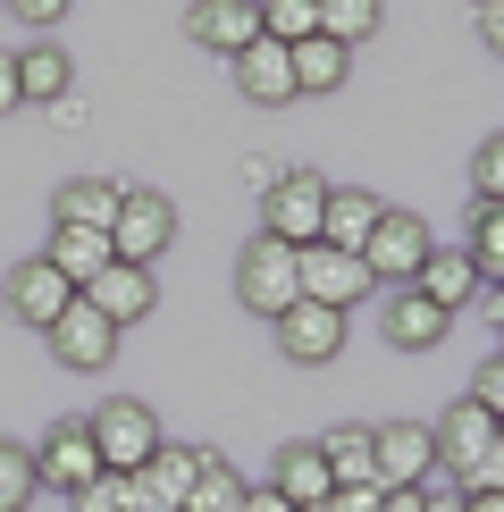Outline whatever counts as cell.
<instances>
[{
    "mask_svg": "<svg viewBox=\"0 0 504 512\" xmlns=\"http://www.w3.org/2000/svg\"><path fill=\"white\" fill-rule=\"evenodd\" d=\"M471 26H479V42H488V51H504V0H479Z\"/></svg>",
    "mask_w": 504,
    "mask_h": 512,
    "instance_id": "34",
    "label": "cell"
},
{
    "mask_svg": "<svg viewBox=\"0 0 504 512\" xmlns=\"http://www.w3.org/2000/svg\"><path fill=\"white\" fill-rule=\"evenodd\" d=\"M227 68H236V93H244V101H261V110L294 101V51H286V42H269V34H261V42H244Z\"/></svg>",
    "mask_w": 504,
    "mask_h": 512,
    "instance_id": "14",
    "label": "cell"
},
{
    "mask_svg": "<svg viewBox=\"0 0 504 512\" xmlns=\"http://www.w3.org/2000/svg\"><path fill=\"white\" fill-rule=\"evenodd\" d=\"M471 269H479V286H504V202H471Z\"/></svg>",
    "mask_w": 504,
    "mask_h": 512,
    "instance_id": "26",
    "label": "cell"
},
{
    "mask_svg": "<svg viewBox=\"0 0 504 512\" xmlns=\"http://www.w3.org/2000/svg\"><path fill=\"white\" fill-rule=\"evenodd\" d=\"M294 512H328V504H294Z\"/></svg>",
    "mask_w": 504,
    "mask_h": 512,
    "instance_id": "44",
    "label": "cell"
},
{
    "mask_svg": "<svg viewBox=\"0 0 504 512\" xmlns=\"http://www.w3.org/2000/svg\"><path fill=\"white\" fill-rule=\"evenodd\" d=\"M311 445H320V462H328V479H336V487H378L370 429H328V437H311Z\"/></svg>",
    "mask_w": 504,
    "mask_h": 512,
    "instance_id": "22",
    "label": "cell"
},
{
    "mask_svg": "<svg viewBox=\"0 0 504 512\" xmlns=\"http://www.w3.org/2000/svg\"><path fill=\"white\" fill-rule=\"evenodd\" d=\"M68 303H76V286H68L51 261H17V269H9V311L26 319V328H51Z\"/></svg>",
    "mask_w": 504,
    "mask_h": 512,
    "instance_id": "16",
    "label": "cell"
},
{
    "mask_svg": "<svg viewBox=\"0 0 504 512\" xmlns=\"http://www.w3.org/2000/svg\"><path fill=\"white\" fill-rule=\"evenodd\" d=\"M278 177H286V168H278V160H261V152H252V160H244V185H252V194H269V185H278Z\"/></svg>",
    "mask_w": 504,
    "mask_h": 512,
    "instance_id": "36",
    "label": "cell"
},
{
    "mask_svg": "<svg viewBox=\"0 0 504 512\" xmlns=\"http://www.w3.org/2000/svg\"><path fill=\"white\" fill-rule=\"evenodd\" d=\"M496 353H504V345H496Z\"/></svg>",
    "mask_w": 504,
    "mask_h": 512,
    "instance_id": "45",
    "label": "cell"
},
{
    "mask_svg": "<svg viewBox=\"0 0 504 512\" xmlns=\"http://www.w3.org/2000/svg\"><path fill=\"white\" fill-rule=\"evenodd\" d=\"M479 311H488L496 328H504V286H488V294H479Z\"/></svg>",
    "mask_w": 504,
    "mask_h": 512,
    "instance_id": "42",
    "label": "cell"
},
{
    "mask_svg": "<svg viewBox=\"0 0 504 512\" xmlns=\"http://www.w3.org/2000/svg\"><path fill=\"white\" fill-rule=\"evenodd\" d=\"M294 269H303V303L353 311V303L370 294V269H362V252H336V244H303V252H294Z\"/></svg>",
    "mask_w": 504,
    "mask_h": 512,
    "instance_id": "8",
    "label": "cell"
},
{
    "mask_svg": "<svg viewBox=\"0 0 504 512\" xmlns=\"http://www.w3.org/2000/svg\"><path fill=\"white\" fill-rule=\"evenodd\" d=\"M68 84H76V68H68V51H59V42H34V51H17V93H26V101H42V110H51Z\"/></svg>",
    "mask_w": 504,
    "mask_h": 512,
    "instance_id": "23",
    "label": "cell"
},
{
    "mask_svg": "<svg viewBox=\"0 0 504 512\" xmlns=\"http://www.w3.org/2000/svg\"><path fill=\"white\" fill-rule=\"evenodd\" d=\"M269 487H278L286 504H328V496H336L320 445H278V462H269Z\"/></svg>",
    "mask_w": 504,
    "mask_h": 512,
    "instance_id": "19",
    "label": "cell"
},
{
    "mask_svg": "<svg viewBox=\"0 0 504 512\" xmlns=\"http://www.w3.org/2000/svg\"><path fill=\"white\" fill-rule=\"evenodd\" d=\"M378 512H420V487H387V504Z\"/></svg>",
    "mask_w": 504,
    "mask_h": 512,
    "instance_id": "41",
    "label": "cell"
},
{
    "mask_svg": "<svg viewBox=\"0 0 504 512\" xmlns=\"http://www.w3.org/2000/svg\"><path fill=\"white\" fill-rule=\"evenodd\" d=\"M471 202H504V135H488L471 152Z\"/></svg>",
    "mask_w": 504,
    "mask_h": 512,
    "instance_id": "31",
    "label": "cell"
},
{
    "mask_svg": "<svg viewBox=\"0 0 504 512\" xmlns=\"http://www.w3.org/2000/svg\"><path fill=\"white\" fill-rule=\"evenodd\" d=\"M278 353L286 361H336V353H345V311H328V303L278 311Z\"/></svg>",
    "mask_w": 504,
    "mask_h": 512,
    "instance_id": "15",
    "label": "cell"
},
{
    "mask_svg": "<svg viewBox=\"0 0 504 512\" xmlns=\"http://www.w3.org/2000/svg\"><path fill=\"white\" fill-rule=\"evenodd\" d=\"M378 504H387V487H336L328 496V512H378Z\"/></svg>",
    "mask_w": 504,
    "mask_h": 512,
    "instance_id": "33",
    "label": "cell"
},
{
    "mask_svg": "<svg viewBox=\"0 0 504 512\" xmlns=\"http://www.w3.org/2000/svg\"><path fill=\"white\" fill-rule=\"evenodd\" d=\"M42 118H51V126H59V135H68V126H84V101H76V93H59V101H51V110H42Z\"/></svg>",
    "mask_w": 504,
    "mask_h": 512,
    "instance_id": "38",
    "label": "cell"
},
{
    "mask_svg": "<svg viewBox=\"0 0 504 512\" xmlns=\"http://www.w3.org/2000/svg\"><path fill=\"white\" fill-rule=\"evenodd\" d=\"M378 194H362V185H328V219H320V244H336V252H362L370 244V227H378Z\"/></svg>",
    "mask_w": 504,
    "mask_h": 512,
    "instance_id": "18",
    "label": "cell"
},
{
    "mask_svg": "<svg viewBox=\"0 0 504 512\" xmlns=\"http://www.w3.org/2000/svg\"><path fill=\"white\" fill-rule=\"evenodd\" d=\"M17 17H26V26H59V17H68V0H9Z\"/></svg>",
    "mask_w": 504,
    "mask_h": 512,
    "instance_id": "35",
    "label": "cell"
},
{
    "mask_svg": "<svg viewBox=\"0 0 504 512\" xmlns=\"http://www.w3.org/2000/svg\"><path fill=\"white\" fill-rule=\"evenodd\" d=\"M420 261H429V227H420L412 210H378V227H370V244H362L370 286H412Z\"/></svg>",
    "mask_w": 504,
    "mask_h": 512,
    "instance_id": "5",
    "label": "cell"
},
{
    "mask_svg": "<svg viewBox=\"0 0 504 512\" xmlns=\"http://www.w3.org/2000/svg\"><path fill=\"white\" fill-rule=\"evenodd\" d=\"M34 496H42V487H34V445L0 437V512H26Z\"/></svg>",
    "mask_w": 504,
    "mask_h": 512,
    "instance_id": "29",
    "label": "cell"
},
{
    "mask_svg": "<svg viewBox=\"0 0 504 512\" xmlns=\"http://www.w3.org/2000/svg\"><path fill=\"white\" fill-rule=\"evenodd\" d=\"M17 101H26L17 93V51H0V110H17Z\"/></svg>",
    "mask_w": 504,
    "mask_h": 512,
    "instance_id": "40",
    "label": "cell"
},
{
    "mask_svg": "<svg viewBox=\"0 0 504 512\" xmlns=\"http://www.w3.org/2000/svg\"><path fill=\"white\" fill-rule=\"evenodd\" d=\"M261 34L294 51L303 34H320V0H261Z\"/></svg>",
    "mask_w": 504,
    "mask_h": 512,
    "instance_id": "30",
    "label": "cell"
},
{
    "mask_svg": "<svg viewBox=\"0 0 504 512\" xmlns=\"http://www.w3.org/2000/svg\"><path fill=\"white\" fill-rule=\"evenodd\" d=\"M345 42H328V34H303L294 42V93H336L345 84Z\"/></svg>",
    "mask_w": 504,
    "mask_h": 512,
    "instance_id": "24",
    "label": "cell"
},
{
    "mask_svg": "<svg viewBox=\"0 0 504 512\" xmlns=\"http://www.w3.org/2000/svg\"><path fill=\"white\" fill-rule=\"evenodd\" d=\"M471 403H488V412L504 420V353H496V361H488V370H479V378H471Z\"/></svg>",
    "mask_w": 504,
    "mask_h": 512,
    "instance_id": "32",
    "label": "cell"
},
{
    "mask_svg": "<svg viewBox=\"0 0 504 512\" xmlns=\"http://www.w3.org/2000/svg\"><path fill=\"white\" fill-rule=\"evenodd\" d=\"M42 261L68 277V286H84V277H101L118 252H110V236H101V227H51V252H42Z\"/></svg>",
    "mask_w": 504,
    "mask_h": 512,
    "instance_id": "21",
    "label": "cell"
},
{
    "mask_svg": "<svg viewBox=\"0 0 504 512\" xmlns=\"http://www.w3.org/2000/svg\"><path fill=\"white\" fill-rule=\"evenodd\" d=\"M236 512H294V504L278 496V487H244V504H236Z\"/></svg>",
    "mask_w": 504,
    "mask_h": 512,
    "instance_id": "39",
    "label": "cell"
},
{
    "mask_svg": "<svg viewBox=\"0 0 504 512\" xmlns=\"http://www.w3.org/2000/svg\"><path fill=\"white\" fill-rule=\"evenodd\" d=\"M261 202H269V227H261V236H278V244H294V252L320 244V219H328V177H320V168H286Z\"/></svg>",
    "mask_w": 504,
    "mask_h": 512,
    "instance_id": "4",
    "label": "cell"
},
{
    "mask_svg": "<svg viewBox=\"0 0 504 512\" xmlns=\"http://www.w3.org/2000/svg\"><path fill=\"white\" fill-rule=\"evenodd\" d=\"M412 286L429 294L437 311H462V303H479V269H471V252H462V244H429V261L412 269Z\"/></svg>",
    "mask_w": 504,
    "mask_h": 512,
    "instance_id": "17",
    "label": "cell"
},
{
    "mask_svg": "<svg viewBox=\"0 0 504 512\" xmlns=\"http://www.w3.org/2000/svg\"><path fill=\"white\" fill-rule=\"evenodd\" d=\"M462 504H471V512H504V496H462Z\"/></svg>",
    "mask_w": 504,
    "mask_h": 512,
    "instance_id": "43",
    "label": "cell"
},
{
    "mask_svg": "<svg viewBox=\"0 0 504 512\" xmlns=\"http://www.w3.org/2000/svg\"><path fill=\"white\" fill-rule=\"evenodd\" d=\"M76 303H93L110 328H126V319H152V303H160V286H152V269H135V261H110L101 277H84L76 286Z\"/></svg>",
    "mask_w": 504,
    "mask_h": 512,
    "instance_id": "12",
    "label": "cell"
},
{
    "mask_svg": "<svg viewBox=\"0 0 504 512\" xmlns=\"http://www.w3.org/2000/svg\"><path fill=\"white\" fill-rule=\"evenodd\" d=\"M429 437H437V471H446L454 487H471L479 454L496 445V412H488V403H471V395H462V403H446V420H437Z\"/></svg>",
    "mask_w": 504,
    "mask_h": 512,
    "instance_id": "6",
    "label": "cell"
},
{
    "mask_svg": "<svg viewBox=\"0 0 504 512\" xmlns=\"http://www.w3.org/2000/svg\"><path fill=\"white\" fill-rule=\"evenodd\" d=\"M84 479H101L93 429H84V420H59V429L34 445V487H42V496H76Z\"/></svg>",
    "mask_w": 504,
    "mask_h": 512,
    "instance_id": "7",
    "label": "cell"
},
{
    "mask_svg": "<svg viewBox=\"0 0 504 512\" xmlns=\"http://www.w3.org/2000/svg\"><path fill=\"white\" fill-rule=\"evenodd\" d=\"M236 504H244V479L227 471L219 454H202V471H194V496H185L177 512H236Z\"/></svg>",
    "mask_w": 504,
    "mask_h": 512,
    "instance_id": "28",
    "label": "cell"
},
{
    "mask_svg": "<svg viewBox=\"0 0 504 512\" xmlns=\"http://www.w3.org/2000/svg\"><path fill=\"white\" fill-rule=\"evenodd\" d=\"M168 244H177V202L152 194V185H126L118 219H110V252H118V261H135V269H152Z\"/></svg>",
    "mask_w": 504,
    "mask_h": 512,
    "instance_id": "3",
    "label": "cell"
},
{
    "mask_svg": "<svg viewBox=\"0 0 504 512\" xmlns=\"http://www.w3.org/2000/svg\"><path fill=\"white\" fill-rule=\"evenodd\" d=\"M236 303L244 311H261V319H278L303 303V269H294V244L278 236H252L244 244V261H236Z\"/></svg>",
    "mask_w": 504,
    "mask_h": 512,
    "instance_id": "2",
    "label": "cell"
},
{
    "mask_svg": "<svg viewBox=\"0 0 504 512\" xmlns=\"http://www.w3.org/2000/svg\"><path fill=\"white\" fill-rule=\"evenodd\" d=\"M185 34H194L202 51L236 59L244 42H261V0H194V9H185Z\"/></svg>",
    "mask_w": 504,
    "mask_h": 512,
    "instance_id": "13",
    "label": "cell"
},
{
    "mask_svg": "<svg viewBox=\"0 0 504 512\" xmlns=\"http://www.w3.org/2000/svg\"><path fill=\"white\" fill-rule=\"evenodd\" d=\"M84 429H93L101 471H143V462L168 445V437H160V412H152V403H135V395H110L93 420H84Z\"/></svg>",
    "mask_w": 504,
    "mask_h": 512,
    "instance_id": "1",
    "label": "cell"
},
{
    "mask_svg": "<svg viewBox=\"0 0 504 512\" xmlns=\"http://www.w3.org/2000/svg\"><path fill=\"white\" fill-rule=\"evenodd\" d=\"M370 454H378V487H429L437 479V437L420 429V420L370 429Z\"/></svg>",
    "mask_w": 504,
    "mask_h": 512,
    "instance_id": "9",
    "label": "cell"
},
{
    "mask_svg": "<svg viewBox=\"0 0 504 512\" xmlns=\"http://www.w3.org/2000/svg\"><path fill=\"white\" fill-rule=\"evenodd\" d=\"M194 471H202V454H194V445H160V454L143 462V487H152V504H168V512H177L185 496H194Z\"/></svg>",
    "mask_w": 504,
    "mask_h": 512,
    "instance_id": "25",
    "label": "cell"
},
{
    "mask_svg": "<svg viewBox=\"0 0 504 512\" xmlns=\"http://www.w3.org/2000/svg\"><path fill=\"white\" fill-rule=\"evenodd\" d=\"M42 336H51V361H68V370H110V361H118V328L93 303H68Z\"/></svg>",
    "mask_w": 504,
    "mask_h": 512,
    "instance_id": "11",
    "label": "cell"
},
{
    "mask_svg": "<svg viewBox=\"0 0 504 512\" xmlns=\"http://www.w3.org/2000/svg\"><path fill=\"white\" fill-rule=\"evenodd\" d=\"M378 26H387V0H320V34L345 42V51H353V42H370Z\"/></svg>",
    "mask_w": 504,
    "mask_h": 512,
    "instance_id": "27",
    "label": "cell"
},
{
    "mask_svg": "<svg viewBox=\"0 0 504 512\" xmlns=\"http://www.w3.org/2000/svg\"><path fill=\"white\" fill-rule=\"evenodd\" d=\"M118 194H126V185H110V177H68V185H59V202H51V219L59 227H101V236H110Z\"/></svg>",
    "mask_w": 504,
    "mask_h": 512,
    "instance_id": "20",
    "label": "cell"
},
{
    "mask_svg": "<svg viewBox=\"0 0 504 512\" xmlns=\"http://www.w3.org/2000/svg\"><path fill=\"white\" fill-rule=\"evenodd\" d=\"M446 328H454V311H437L420 286H395L387 303H378V336H387L395 353H437V345H446Z\"/></svg>",
    "mask_w": 504,
    "mask_h": 512,
    "instance_id": "10",
    "label": "cell"
},
{
    "mask_svg": "<svg viewBox=\"0 0 504 512\" xmlns=\"http://www.w3.org/2000/svg\"><path fill=\"white\" fill-rule=\"evenodd\" d=\"M420 512H471V504H462V487H420Z\"/></svg>",
    "mask_w": 504,
    "mask_h": 512,
    "instance_id": "37",
    "label": "cell"
}]
</instances>
